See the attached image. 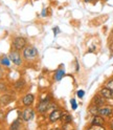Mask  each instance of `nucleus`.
I'll use <instances>...</instances> for the list:
<instances>
[{"mask_svg":"<svg viewBox=\"0 0 113 130\" xmlns=\"http://www.w3.org/2000/svg\"><path fill=\"white\" fill-rule=\"evenodd\" d=\"M38 57V50L33 45H26L23 50V58L26 61H33Z\"/></svg>","mask_w":113,"mask_h":130,"instance_id":"1","label":"nucleus"},{"mask_svg":"<svg viewBox=\"0 0 113 130\" xmlns=\"http://www.w3.org/2000/svg\"><path fill=\"white\" fill-rule=\"evenodd\" d=\"M51 104V96L50 95H46L44 99H42L37 105V111L40 115H44L45 112L48 111L49 105Z\"/></svg>","mask_w":113,"mask_h":130,"instance_id":"2","label":"nucleus"},{"mask_svg":"<svg viewBox=\"0 0 113 130\" xmlns=\"http://www.w3.org/2000/svg\"><path fill=\"white\" fill-rule=\"evenodd\" d=\"M26 44H27V40L26 38L24 37H16L14 38L13 40V46L16 51H21V50H24V48L26 47Z\"/></svg>","mask_w":113,"mask_h":130,"instance_id":"3","label":"nucleus"},{"mask_svg":"<svg viewBox=\"0 0 113 130\" xmlns=\"http://www.w3.org/2000/svg\"><path fill=\"white\" fill-rule=\"evenodd\" d=\"M19 115H20V119H21V120L25 121V122H29V121H31V120L34 119V117H35V111H34L33 108L26 107L22 112H19Z\"/></svg>","mask_w":113,"mask_h":130,"instance_id":"4","label":"nucleus"},{"mask_svg":"<svg viewBox=\"0 0 113 130\" xmlns=\"http://www.w3.org/2000/svg\"><path fill=\"white\" fill-rule=\"evenodd\" d=\"M9 58H10V60H11V62H13L15 65H21L22 64V57H21V55L19 54V52L18 51H12L11 53H10V55H9Z\"/></svg>","mask_w":113,"mask_h":130,"instance_id":"5","label":"nucleus"},{"mask_svg":"<svg viewBox=\"0 0 113 130\" xmlns=\"http://www.w3.org/2000/svg\"><path fill=\"white\" fill-rule=\"evenodd\" d=\"M22 104L24 105L25 107H30L33 105L34 101H35V95L33 93H27L22 98Z\"/></svg>","mask_w":113,"mask_h":130,"instance_id":"6","label":"nucleus"},{"mask_svg":"<svg viewBox=\"0 0 113 130\" xmlns=\"http://www.w3.org/2000/svg\"><path fill=\"white\" fill-rule=\"evenodd\" d=\"M62 115H63V113H62V111L60 109H54V110H52L50 112L48 120H49V122H51V123H53V122H56V121L61 120Z\"/></svg>","mask_w":113,"mask_h":130,"instance_id":"7","label":"nucleus"},{"mask_svg":"<svg viewBox=\"0 0 113 130\" xmlns=\"http://www.w3.org/2000/svg\"><path fill=\"white\" fill-rule=\"evenodd\" d=\"M100 94L103 98H105V99H110V100L113 99V90H111L110 88H108L106 86L103 87L100 90Z\"/></svg>","mask_w":113,"mask_h":130,"instance_id":"8","label":"nucleus"},{"mask_svg":"<svg viewBox=\"0 0 113 130\" xmlns=\"http://www.w3.org/2000/svg\"><path fill=\"white\" fill-rule=\"evenodd\" d=\"M92 103L94 106L96 107H102L105 105V103H106V99L105 98H103L101 94H96L93 99H92Z\"/></svg>","mask_w":113,"mask_h":130,"instance_id":"9","label":"nucleus"},{"mask_svg":"<svg viewBox=\"0 0 113 130\" xmlns=\"http://www.w3.org/2000/svg\"><path fill=\"white\" fill-rule=\"evenodd\" d=\"M112 108L108 107V106H105V107H100L98 110V115L102 116V117H110L112 115Z\"/></svg>","mask_w":113,"mask_h":130,"instance_id":"10","label":"nucleus"},{"mask_svg":"<svg viewBox=\"0 0 113 130\" xmlns=\"http://www.w3.org/2000/svg\"><path fill=\"white\" fill-rule=\"evenodd\" d=\"M14 100V98L9 94V93H4L1 95V98H0V104L2 105V106H6V105H9L10 103H12Z\"/></svg>","mask_w":113,"mask_h":130,"instance_id":"11","label":"nucleus"},{"mask_svg":"<svg viewBox=\"0 0 113 130\" xmlns=\"http://www.w3.org/2000/svg\"><path fill=\"white\" fill-rule=\"evenodd\" d=\"M105 124V120L102 118V116H99V115H95L92 120H91V125H100V126H103Z\"/></svg>","mask_w":113,"mask_h":130,"instance_id":"12","label":"nucleus"},{"mask_svg":"<svg viewBox=\"0 0 113 130\" xmlns=\"http://www.w3.org/2000/svg\"><path fill=\"white\" fill-rule=\"evenodd\" d=\"M64 76H65V71L63 69H58L54 74V79H55V81H61Z\"/></svg>","mask_w":113,"mask_h":130,"instance_id":"13","label":"nucleus"},{"mask_svg":"<svg viewBox=\"0 0 113 130\" xmlns=\"http://www.w3.org/2000/svg\"><path fill=\"white\" fill-rule=\"evenodd\" d=\"M20 126H21L20 119H17V120H15L13 123H12V125H11V127H10V130H19Z\"/></svg>","mask_w":113,"mask_h":130,"instance_id":"14","label":"nucleus"},{"mask_svg":"<svg viewBox=\"0 0 113 130\" xmlns=\"http://www.w3.org/2000/svg\"><path fill=\"white\" fill-rule=\"evenodd\" d=\"M25 86V82L22 80V79H20V80H18L17 82L15 83V88L17 89V90H21V89Z\"/></svg>","mask_w":113,"mask_h":130,"instance_id":"15","label":"nucleus"},{"mask_svg":"<svg viewBox=\"0 0 113 130\" xmlns=\"http://www.w3.org/2000/svg\"><path fill=\"white\" fill-rule=\"evenodd\" d=\"M61 120H62L65 124H67V123H71L72 118H71V116H70V115H68V113H63Z\"/></svg>","mask_w":113,"mask_h":130,"instance_id":"16","label":"nucleus"},{"mask_svg":"<svg viewBox=\"0 0 113 130\" xmlns=\"http://www.w3.org/2000/svg\"><path fill=\"white\" fill-rule=\"evenodd\" d=\"M0 63H1V65H3V66L9 67L10 64H11V60H10L9 57H2L1 60H0Z\"/></svg>","mask_w":113,"mask_h":130,"instance_id":"17","label":"nucleus"},{"mask_svg":"<svg viewBox=\"0 0 113 130\" xmlns=\"http://www.w3.org/2000/svg\"><path fill=\"white\" fill-rule=\"evenodd\" d=\"M87 130H106L104 128V126H100V125H91Z\"/></svg>","mask_w":113,"mask_h":130,"instance_id":"18","label":"nucleus"},{"mask_svg":"<svg viewBox=\"0 0 113 130\" xmlns=\"http://www.w3.org/2000/svg\"><path fill=\"white\" fill-rule=\"evenodd\" d=\"M106 87L110 88L111 90H113V79H110L106 82Z\"/></svg>","mask_w":113,"mask_h":130,"instance_id":"19","label":"nucleus"},{"mask_svg":"<svg viewBox=\"0 0 113 130\" xmlns=\"http://www.w3.org/2000/svg\"><path fill=\"white\" fill-rule=\"evenodd\" d=\"M70 104H71V107H72V109H73V110H76L78 108V104H77V101L74 99L70 100Z\"/></svg>","mask_w":113,"mask_h":130,"instance_id":"20","label":"nucleus"},{"mask_svg":"<svg viewBox=\"0 0 113 130\" xmlns=\"http://www.w3.org/2000/svg\"><path fill=\"white\" fill-rule=\"evenodd\" d=\"M77 94H78V96L80 98V99H82V98L85 95V91H84V90H82V89H81V90H79V91L77 92Z\"/></svg>","mask_w":113,"mask_h":130,"instance_id":"21","label":"nucleus"},{"mask_svg":"<svg viewBox=\"0 0 113 130\" xmlns=\"http://www.w3.org/2000/svg\"><path fill=\"white\" fill-rule=\"evenodd\" d=\"M5 90H6V87L4 83H0V91H5Z\"/></svg>","mask_w":113,"mask_h":130,"instance_id":"22","label":"nucleus"},{"mask_svg":"<svg viewBox=\"0 0 113 130\" xmlns=\"http://www.w3.org/2000/svg\"><path fill=\"white\" fill-rule=\"evenodd\" d=\"M53 32H54V36H56L60 32V28L59 27H53Z\"/></svg>","mask_w":113,"mask_h":130,"instance_id":"23","label":"nucleus"},{"mask_svg":"<svg viewBox=\"0 0 113 130\" xmlns=\"http://www.w3.org/2000/svg\"><path fill=\"white\" fill-rule=\"evenodd\" d=\"M42 17H46V9H43V11H42Z\"/></svg>","mask_w":113,"mask_h":130,"instance_id":"24","label":"nucleus"},{"mask_svg":"<svg viewBox=\"0 0 113 130\" xmlns=\"http://www.w3.org/2000/svg\"><path fill=\"white\" fill-rule=\"evenodd\" d=\"M4 118V116H3V113L1 112V111H0V120H2Z\"/></svg>","mask_w":113,"mask_h":130,"instance_id":"25","label":"nucleus"},{"mask_svg":"<svg viewBox=\"0 0 113 130\" xmlns=\"http://www.w3.org/2000/svg\"><path fill=\"white\" fill-rule=\"evenodd\" d=\"M91 1H93V0H84V2H86V3H88V2H91Z\"/></svg>","mask_w":113,"mask_h":130,"instance_id":"26","label":"nucleus"},{"mask_svg":"<svg viewBox=\"0 0 113 130\" xmlns=\"http://www.w3.org/2000/svg\"><path fill=\"white\" fill-rule=\"evenodd\" d=\"M111 129L113 130V121H112V123H111Z\"/></svg>","mask_w":113,"mask_h":130,"instance_id":"27","label":"nucleus"},{"mask_svg":"<svg viewBox=\"0 0 113 130\" xmlns=\"http://www.w3.org/2000/svg\"><path fill=\"white\" fill-rule=\"evenodd\" d=\"M111 37L113 38V29H112V31H111Z\"/></svg>","mask_w":113,"mask_h":130,"instance_id":"28","label":"nucleus"},{"mask_svg":"<svg viewBox=\"0 0 113 130\" xmlns=\"http://www.w3.org/2000/svg\"><path fill=\"white\" fill-rule=\"evenodd\" d=\"M0 79H1V74H0Z\"/></svg>","mask_w":113,"mask_h":130,"instance_id":"29","label":"nucleus"},{"mask_svg":"<svg viewBox=\"0 0 113 130\" xmlns=\"http://www.w3.org/2000/svg\"><path fill=\"white\" fill-rule=\"evenodd\" d=\"M50 130H54V129H50Z\"/></svg>","mask_w":113,"mask_h":130,"instance_id":"30","label":"nucleus"}]
</instances>
